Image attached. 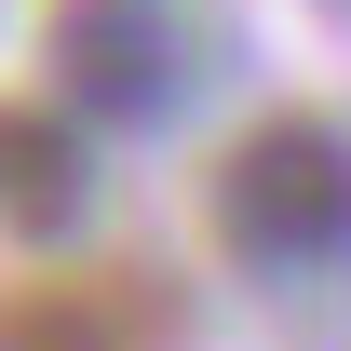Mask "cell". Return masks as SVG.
Listing matches in <instances>:
<instances>
[{
	"instance_id": "3",
	"label": "cell",
	"mask_w": 351,
	"mask_h": 351,
	"mask_svg": "<svg viewBox=\"0 0 351 351\" xmlns=\"http://www.w3.org/2000/svg\"><path fill=\"white\" fill-rule=\"evenodd\" d=\"M149 338H162V298L135 270H54L0 298V351H149Z\"/></svg>"
},
{
	"instance_id": "4",
	"label": "cell",
	"mask_w": 351,
	"mask_h": 351,
	"mask_svg": "<svg viewBox=\"0 0 351 351\" xmlns=\"http://www.w3.org/2000/svg\"><path fill=\"white\" fill-rule=\"evenodd\" d=\"M82 189H95V149H82V122H68L54 95H0V230L54 243V230L82 217Z\"/></svg>"
},
{
	"instance_id": "1",
	"label": "cell",
	"mask_w": 351,
	"mask_h": 351,
	"mask_svg": "<svg viewBox=\"0 0 351 351\" xmlns=\"http://www.w3.org/2000/svg\"><path fill=\"white\" fill-rule=\"evenodd\" d=\"M217 243L243 270H338L351 257V122L270 108L217 149Z\"/></svg>"
},
{
	"instance_id": "2",
	"label": "cell",
	"mask_w": 351,
	"mask_h": 351,
	"mask_svg": "<svg viewBox=\"0 0 351 351\" xmlns=\"http://www.w3.org/2000/svg\"><path fill=\"white\" fill-rule=\"evenodd\" d=\"M41 68H54V108L68 122H108V135H162L203 82L189 54V14L176 0H41Z\"/></svg>"
}]
</instances>
